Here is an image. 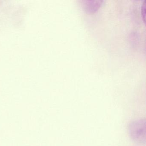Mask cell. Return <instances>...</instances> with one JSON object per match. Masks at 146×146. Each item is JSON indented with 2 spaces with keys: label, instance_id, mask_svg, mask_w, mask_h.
Here are the masks:
<instances>
[{
  "label": "cell",
  "instance_id": "1",
  "mask_svg": "<svg viewBox=\"0 0 146 146\" xmlns=\"http://www.w3.org/2000/svg\"><path fill=\"white\" fill-rule=\"evenodd\" d=\"M130 133L132 138L138 142H142L145 140L146 123L143 120L134 122L130 126Z\"/></svg>",
  "mask_w": 146,
  "mask_h": 146
},
{
  "label": "cell",
  "instance_id": "2",
  "mask_svg": "<svg viewBox=\"0 0 146 146\" xmlns=\"http://www.w3.org/2000/svg\"><path fill=\"white\" fill-rule=\"evenodd\" d=\"M103 1L101 0H84L82 1L84 10L88 13L96 12L99 10Z\"/></svg>",
  "mask_w": 146,
  "mask_h": 146
},
{
  "label": "cell",
  "instance_id": "3",
  "mask_svg": "<svg viewBox=\"0 0 146 146\" xmlns=\"http://www.w3.org/2000/svg\"><path fill=\"white\" fill-rule=\"evenodd\" d=\"M146 0H145L143 3L141 7V14L142 18H143L144 23H145V18H146Z\"/></svg>",
  "mask_w": 146,
  "mask_h": 146
}]
</instances>
